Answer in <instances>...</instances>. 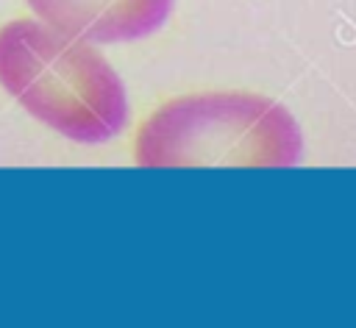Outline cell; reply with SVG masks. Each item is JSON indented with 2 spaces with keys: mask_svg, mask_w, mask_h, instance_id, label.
<instances>
[{
  "mask_svg": "<svg viewBox=\"0 0 356 328\" xmlns=\"http://www.w3.org/2000/svg\"><path fill=\"white\" fill-rule=\"evenodd\" d=\"M0 86L36 122L78 145L111 142L131 120L122 75L100 47L36 17L0 25Z\"/></svg>",
  "mask_w": 356,
  "mask_h": 328,
  "instance_id": "6da1fadb",
  "label": "cell"
},
{
  "mask_svg": "<svg viewBox=\"0 0 356 328\" xmlns=\"http://www.w3.org/2000/svg\"><path fill=\"white\" fill-rule=\"evenodd\" d=\"M303 131L292 111L256 92H195L161 103L136 131L139 167H298Z\"/></svg>",
  "mask_w": 356,
  "mask_h": 328,
  "instance_id": "7a4b0ae2",
  "label": "cell"
},
{
  "mask_svg": "<svg viewBox=\"0 0 356 328\" xmlns=\"http://www.w3.org/2000/svg\"><path fill=\"white\" fill-rule=\"evenodd\" d=\"M36 19L95 44L139 42L159 33L175 0H25Z\"/></svg>",
  "mask_w": 356,
  "mask_h": 328,
  "instance_id": "3957f363",
  "label": "cell"
}]
</instances>
